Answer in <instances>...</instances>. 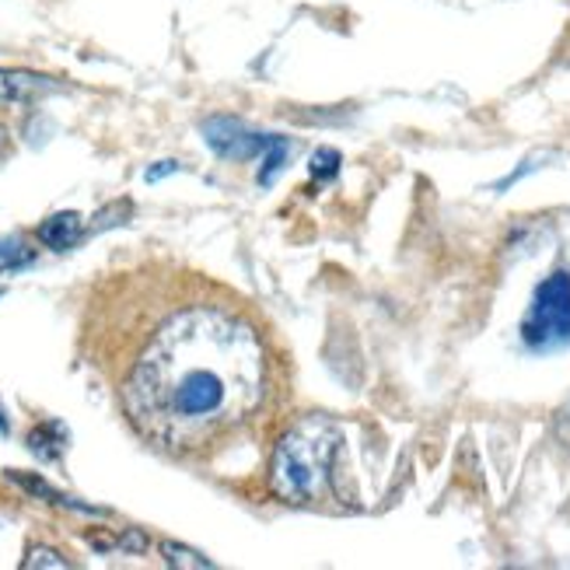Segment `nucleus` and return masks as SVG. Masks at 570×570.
Instances as JSON below:
<instances>
[{
  "mask_svg": "<svg viewBox=\"0 0 570 570\" xmlns=\"http://www.w3.org/2000/svg\"><path fill=\"white\" fill-rule=\"evenodd\" d=\"M85 217L78 210H60L53 217H46L39 225V242L53 253H67L85 238Z\"/></svg>",
  "mask_w": 570,
  "mask_h": 570,
  "instance_id": "obj_6",
  "label": "nucleus"
},
{
  "mask_svg": "<svg viewBox=\"0 0 570 570\" xmlns=\"http://www.w3.org/2000/svg\"><path fill=\"white\" fill-rule=\"evenodd\" d=\"M67 441H70V434H67V428L60 424V420H46V424H39L29 434V449L42 462H57L67 452Z\"/></svg>",
  "mask_w": 570,
  "mask_h": 570,
  "instance_id": "obj_8",
  "label": "nucleus"
},
{
  "mask_svg": "<svg viewBox=\"0 0 570 570\" xmlns=\"http://www.w3.org/2000/svg\"><path fill=\"white\" fill-rule=\"evenodd\" d=\"M200 130H204V140L210 151L225 161H253L266 151L269 137H274V134H259L253 127H245V122L235 116H210V119H204Z\"/></svg>",
  "mask_w": 570,
  "mask_h": 570,
  "instance_id": "obj_4",
  "label": "nucleus"
},
{
  "mask_svg": "<svg viewBox=\"0 0 570 570\" xmlns=\"http://www.w3.org/2000/svg\"><path fill=\"white\" fill-rule=\"evenodd\" d=\"M522 343L535 354L570 346V274L557 269L532 294V305L522 318Z\"/></svg>",
  "mask_w": 570,
  "mask_h": 570,
  "instance_id": "obj_3",
  "label": "nucleus"
},
{
  "mask_svg": "<svg viewBox=\"0 0 570 570\" xmlns=\"http://www.w3.org/2000/svg\"><path fill=\"white\" fill-rule=\"evenodd\" d=\"M340 424L330 416H305L294 424L269 459V487L284 504H318L326 493H340Z\"/></svg>",
  "mask_w": 570,
  "mask_h": 570,
  "instance_id": "obj_2",
  "label": "nucleus"
},
{
  "mask_svg": "<svg viewBox=\"0 0 570 570\" xmlns=\"http://www.w3.org/2000/svg\"><path fill=\"white\" fill-rule=\"evenodd\" d=\"M119 547H122V550H130V553H144V550H147V539H144L140 529H130L127 535H119Z\"/></svg>",
  "mask_w": 570,
  "mask_h": 570,
  "instance_id": "obj_16",
  "label": "nucleus"
},
{
  "mask_svg": "<svg viewBox=\"0 0 570 570\" xmlns=\"http://www.w3.org/2000/svg\"><path fill=\"white\" fill-rule=\"evenodd\" d=\"M269 354L249 318L220 305L168 315L122 382V410L144 441L196 452L249 420L266 400Z\"/></svg>",
  "mask_w": 570,
  "mask_h": 570,
  "instance_id": "obj_1",
  "label": "nucleus"
},
{
  "mask_svg": "<svg viewBox=\"0 0 570 570\" xmlns=\"http://www.w3.org/2000/svg\"><path fill=\"white\" fill-rule=\"evenodd\" d=\"M36 263V249H29V242L21 235H4L0 238V274H14Z\"/></svg>",
  "mask_w": 570,
  "mask_h": 570,
  "instance_id": "obj_10",
  "label": "nucleus"
},
{
  "mask_svg": "<svg viewBox=\"0 0 570 570\" xmlns=\"http://www.w3.org/2000/svg\"><path fill=\"white\" fill-rule=\"evenodd\" d=\"M63 85L57 78H46L36 70H8L0 67V102H32L42 95H57Z\"/></svg>",
  "mask_w": 570,
  "mask_h": 570,
  "instance_id": "obj_5",
  "label": "nucleus"
},
{
  "mask_svg": "<svg viewBox=\"0 0 570 570\" xmlns=\"http://www.w3.org/2000/svg\"><path fill=\"white\" fill-rule=\"evenodd\" d=\"M11 431V424H8V416H4V410H0V434H8Z\"/></svg>",
  "mask_w": 570,
  "mask_h": 570,
  "instance_id": "obj_19",
  "label": "nucleus"
},
{
  "mask_svg": "<svg viewBox=\"0 0 570 570\" xmlns=\"http://www.w3.org/2000/svg\"><path fill=\"white\" fill-rule=\"evenodd\" d=\"M291 151H294V140H291V137H281V134L269 137V147L263 151V168H259V186H263V189H266V186H274V179L284 171Z\"/></svg>",
  "mask_w": 570,
  "mask_h": 570,
  "instance_id": "obj_9",
  "label": "nucleus"
},
{
  "mask_svg": "<svg viewBox=\"0 0 570 570\" xmlns=\"http://www.w3.org/2000/svg\"><path fill=\"white\" fill-rule=\"evenodd\" d=\"M158 550H161V557H165L168 567H179V570H210V567H214V560H207L204 553H196V550L183 547V542L165 539Z\"/></svg>",
  "mask_w": 570,
  "mask_h": 570,
  "instance_id": "obj_11",
  "label": "nucleus"
},
{
  "mask_svg": "<svg viewBox=\"0 0 570 570\" xmlns=\"http://www.w3.org/2000/svg\"><path fill=\"white\" fill-rule=\"evenodd\" d=\"M11 155V137H8V130L0 127V161H4Z\"/></svg>",
  "mask_w": 570,
  "mask_h": 570,
  "instance_id": "obj_18",
  "label": "nucleus"
},
{
  "mask_svg": "<svg viewBox=\"0 0 570 570\" xmlns=\"http://www.w3.org/2000/svg\"><path fill=\"white\" fill-rule=\"evenodd\" d=\"M539 158H542V155H535V158L522 161V168H514V171H511V176H508V179H501V183H498V186H493V189H511V186H514L518 179H522V176H529V171H532V168H539V165H535Z\"/></svg>",
  "mask_w": 570,
  "mask_h": 570,
  "instance_id": "obj_17",
  "label": "nucleus"
},
{
  "mask_svg": "<svg viewBox=\"0 0 570 570\" xmlns=\"http://www.w3.org/2000/svg\"><path fill=\"white\" fill-rule=\"evenodd\" d=\"M8 480H14L21 490H29L32 498H42V501H49V504H57V508H67V511H85V514H106V511H98V508H91V504H81V501H73V498H67V493H60V490H53L49 487L42 476H32V473H18V469H11L8 473Z\"/></svg>",
  "mask_w": 570,
  "mask_h": 570,
  "instance_id": "obj_7",
  "label": "nucleus"
},
{
  "mask_svg": "<svg viewBox=\"0 0 570 570\" xmlns=\"http://www.w3.org/2000/svg\"><path fill=\"white\" fill-rule=\"evenodd\" d=\"M67 570L70 567V560L67 557H60L57 550H49V547H32L29 550V557L21 560V570Z\"/></svg>",
  "mask_w": 570,
  "mask_h": 570,
  "instance_id": "obj_13",
  "label": "nucleus"
},
{
  "mask_svg": "<svg viewBox=\"0 0 570 570\" xmlns=\"http://www.w3.org/2000/svg\"><path fill=\"white\" fill-rule=\"evenodd\" d=\"M176 171H179V161H155L151 168L144 171V183H158L165 176H176Z\"/></svg>",
  "mask_w": 570,
  "mask_h": 570,
  "instance_id": "obj_15",
  "label": "nucleus"
},
{
  "mask_svg": "<svg viewBox=\"0 0 570 570\" xmlns=\"http://www.w3.org/2000/svg\"><path fill=\"white\" fill-rule=\"evenodd\" d=\"M0 297H4V287H0Z\"/></svg>",
  "mask_w": 570,
  "mask_h": 570,
  "instance_id": "obj_20",
  "label": "nucleus"
},
{
  "mask_svg": "<svg viewBox=\"0 0 570 570\" xmlns=\"http://www.w3.org/2000/svg\"><path fill=\"white\" fill-rule=\"evenodd\" d=\"M130 214V204L127 200H119V204H112V207H106V210H98V217H95V225H91V232H106V228H116L122 217Z\"/></svg>",
  "mask_w": 570,
  "mask_h": 570,
  "instance_id": "obj_14",
  "label": "nucleus"
},
{
  "mask_svg": "<svg viewBox=\"0 0 570 570\" xmlns=\"http://www.w3.org/2000/svg\"><path fill=\"white\" fill-rule=\"evenodd\" d=\"M340 165H343V155L336 151V147H318V151L312 155V161H308V171H312V179H336L340 176Z\"/></svg>",
  "mask_w": 570,
  "mask_h": 570,
  "instance_id": "obj_12",
  "label": "nucleus"
},
{
  "mask_svg": "<svg viewBox=\"0 0 570 570\" xmlns=\"http://www.w3.org/2000/svg\"><path fill=\"white\" fill-rule=\"evenodd\" d=\"M567 413H570V406H567Z\"/></svg>",
  "mask_w": 570,
  "mask_h": 570,
  "instance_id": "obj_21",
  "label": "nucleus"
}]
</instances>
